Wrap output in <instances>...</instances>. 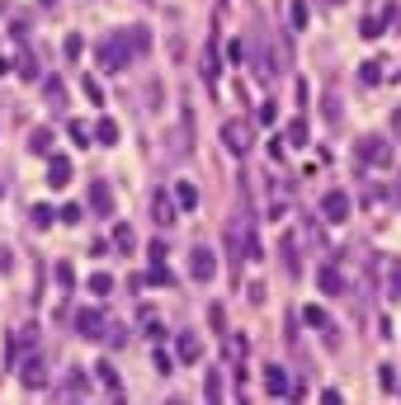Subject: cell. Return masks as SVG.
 Returning <instances> with one entry per match:
<instances>
[{"label":"cell","instance_id":"ab89813d","mask_svg":"<svg viewBox=\"0 0 401 405\" xmlns=\"http://www.w3.org/2000/svg\"><path fill=\"white\" fill-rule=\"evenodd\" d=\"M43 5H57V0H43Z\"/></svg>","mask_w":401,"mask_h":405},{"label":"cell","instance_id":"5b68a950","mask_svg":"<svg viewBox=\"0 0 401 405\" xmlns=\"http://www.w3.org/2000/svg\"><path fill=\"white\" fill-rule=\"evenodd\" d=\"M321 213H326V221H345V217H349V193L345 189H330L326 198H321Z\"/></svg>","mask_w":401,"mask_h":405},{"label":"cell","instance_id":"ba28073f","mask_svg":"<svg viewBox=\"0 0 401 405\" xmlns=\"http://www.w3.org/2000/svg\"><path fill=\"white\" fill-rule=\"evenodd\" d=\"M71 184V161L66 156H53L48 161V189H66Z\"/></svg>","mask_w":401,"mask_h":405},{"label":"cell","instance_id":"cb8c5ba5","mask_svg":"<svg viewBox=\"0 0 401 405\" xmlns=\"http://www.w3.org/2000/svg\"><path fill=\"white\" fill-rule=\"evenodd\" d=\"M90 293H95V297L113 293V273H95V278H90Z\"/></svg>","mask_w":401,"mask_h":405},{"label":"cell","instance_id":"d6a6232c","mask_svg":"<svg viewBox=\"0 0 401 405\" xmlns=\"http://www.w3.org/2000/svg\"><path fill=\"white\" fill-rule=\"evenodd\" d=\"M57 283H62V288H71V283H76V273H71V264H57Z\"/></svg>","mask_w":401,"mask_h":405},{"label":"cell","instance_id":"30bf717a","mask_svg":"<svg viewBox=\"0 0 401 405\" xmlns=\"http://www.w3.org/2000/svg\"><path fill=\"white\" fill-rule=\"evenodd\" d=\"M175 358H180V363H198V358H203V344H198V339L185 330V335L175 339Z\"/></svg>","mask_w":401,"mask_h":405},{"label":"cell","instance_id":"f1b7e54d","mask_svg":"<svg viewBox=\"0 0 401 405\" xmlns=\"http://www.w3.org/2000/svg\"><path fill=\"white\" fill-rule=\"evenodd\" d=\"M203 76H208V81H217V48H208V52H203Z\"/></svg>","mask_w":401,"mask_h":405},{"label":"cell","instance_id":"4316f807","mask_svg":"<svg viewBox=\"0 0 401 405\" xmlns=\"http://www.w3.org/2000/svg\"><path fill=\"white\" fill-rule=\"evenodd\" d=\"M208 401H222V373H208V386H203Z\"/></svg>","mask_w":401,"mask_h":405},{"label":"cell","instance_id":"7402d4cb","mask_svg":"<svg viewBox=\"0 0 401 405\" xmlns=\"http://www.w3.org/2000/svg\"><path fill=\"white\" fill-rule=\"evenodd\" d=\"M95 137H100V141H104V146H113V141H118V123H113V118H104V123H100V128H95Z\"/></svg>","mask_w":401,"mask_h":405},{"label":"cell","instance_id":"60d3db41","mask_svg":"<svg viewBox=\"0 0 401 405\" xmlns=\"http://www.w3.org/2000/svg\"><path fill=\"white\" fill-rule=\"evenodd\" d=\"M0 193H5V189H0Z\"/></svg>","mask_w":401,"mask_h":405},{"label":"cell","instance_id":"484cf974","mask_svg":"<svg viewBox=\"0 0 401 405\" xmlns=\"http://www.w3.org/2000/svg\"><path fill=\"white\" fill-rule=\"evenodd\" d=\"M62 52H66V61H76V57L85 52V38H80V33H71V38L62 43Z\"/></svg>","mask_w":401,"mask_h":405},{"label":"cell","instance_id":"f35d334b","mask_svg":"<svg viewBox=\"0 0 401 405\" xmlns=\"http://www.w3.org/2000/svg\"><path fill=\"white\" fill-rule=\"evenodd\" d=\"M330 5H345V0H330Z\"/></svg>","mask_w":401,"mask_h":405},{"label":"cell","instance_id":"4fadbf2b","mask_svg":"<svg viewBox=\"0 0 401 405\" xmlns=\"http://www.w3.org/2000/svg\"><path fill=\"white\" fill-rule=\"evenodd\" d=\"M151 217H156L160 226H175V203L165 193H151Z\"/></svg>","mask_w":401,"mask_h":405},{"label":"cell","instance_id":"603a6c76","mask_svg":"<svg viewBox=\"0 0 401 405\" xmlns=\"http://www.w3.org/2000/svg\"><path fill=\"white\" fill-rule=\"evenodd\" d=\"M288 146H307V123H302V118L288 123Z\"/></svg>","mask_w":401,"mask_h":405},{"label":"cell","instance_id":"8d00e7d4","mask_svg":"<svg viewBox=\"0 0 401 405\" xmlns=\"http://www.w3.org/2000/svg\"><path fill=\"white\" fill-rule=\"evenodd\" d=\"M147 335H151V339H165V325H160L156 316H151V321H147Z\"/></svg>","mask_w":401,"mask_h":405},{"label":"cell","instance_id":"ffe728a7","mask_svg":"<svg viewBox=\"0 0 401 405\" xmlns=\"http://www.w3.org/2000/svg\"><path fill=\"white\" fill-rule=\"evenodd\" d=\"M345 288V278H340V269L330 264V269H321V293H340Z\"/></svg>","mask_w":401,"mask_h":405},{"label":"cell","instance_id":"8fae6325","mask_svg":"<svg viewBox=\"0 0 401 405\" xmlns=\"http://www.w3.org/2000/svg\"><path fill=\"white\" fill-rule=\"evenodd\" d=\"M19 377H24V386H48V368H43V358H24Z\"/></svg>","mask_w":401,"mask_h":405},{"label":"cell","instance_id":"277c9868","mask_svg":"<svg viewBox=\"0 0 401 405\" xmlns=\"http://www.w3.org/2000/svg\"><path fill=\"white\" fill-rule=\"evenodd\" d=\"M359 156L369 165H392V146H387L382 137H364V141H359Z\"/></svg>","mask_w":401,"mask_h":405},{"label":"cell","instance_id":"1f68e13d","mask_svg":"<svg viewBox=\"0 0 401 405\" xmlns=\"http://www.w3.org/2000/svg\"><path fill=\"white\" fill-rule=\"evenodd\" d=\"M57 217H62V221H71V226H76V221H80V203H66V208H62V213H57Z\"/></svg>","mask_w":401,"mask_h":405},{"label":"cell","instance_id":"7c38bea8","mask_svg":"<svg viewBox=\"0 0 401 405\" xmlns=\"http://www.w3.org/2000/svg\"><path fill=\"white\" fill-rule=\"evenodd\" d=\"M265 391L269 396H288L293 386H288V373L283 368H265Z\"/></svg>","mask_w":401,"mask_h":405},{"label":"cell","instance_id":"74e56055","mask_svg":"<svg viewBox=\"0 0 401 405\" xmlns=\"http://www.w3.org/2000/svg\"><path fill=\"white\" fill-rule=\"evenodd\" d=\"M255 118H260V123H265V128H269V123H274L279 113H274V104H260V113H255Z\"/></svg>","mask_w":401,"mask_h":405},{"label":"cell","instance_id":"e0dca14e","mask_svg":"<svg viewBox=\"0 0 401 405\" xmlns=\"http://www.w3.org/2000/svg\"><path fill=\"white\" fill-rule=\"evenodd\" d=\"M175 208H185V213H189V208H198V189H194L189 179H185V184H175Z\"/></svg>","mask_w":401,"mask_h":405},{"label":"cell","instance_id":"4dcf8cb0","mask_svg":"<svg viewBox=\"0 0 401 405\" xmlns=\"http://www.w3.org/2000/svg\"><path fill=\"white\" fill-rule=\"evenodd\" d=\"M302 321H307V325H326V311H321V306H307Z\"/></svg>","mask_w":401,"mask_h":405},{"label":"cell","instance_id":"9a60e30c","mask_svg":"<svg viewBox=\"0 0 401 405\" xmlns=\"http://www.w3.org/2000/svg\"><path fill=\"white\" fill-rule=\"evenodd\" d=\"M113 245H118L123 255H133V250H137V231L128 226V221H118V226H113Z\"/></svg>","mask_w":401,"mask_h":405},{"label":"cell","instance_id":"5bb4252c","mask_svg":"<svg viewBox=\"0 0 401 405\" xmlns=\"http://www.w3.org/2000/svg\"><path fill=\"white\" fill-rule=\"evenodd\" d=\"M28 151L33 156H53V128H33L28 132Z\"/></svg>","mask_w":401,"mask_h":405},{"label":"cell","instance_id":"9c48e42d","mask_svg":"<svg viewBox=\"0 0 401 405\" xmlns=\"http://www.w3.org/2000/svg\"><path fill=\"white\" fill-rule=\"evenodd\" d=\"M392 19H397V10H392V5H387V10H382V14H369V19H364V24H359V33H364V38H382V28L392 24Z\"/></svg>","mask_w":401,"mask_h":405},{"label":"cell","instance_id":"8992f818","mask_svg":"<svg viewBox=\"0 0 401 405\" xmlns=\"http://www.w3.org/2000/svg\"><path fill=\"white\" fill-rule=\"evenodd\" d=\"M241 255H245V221H232V231H227V264L241 269Z\"/></svg>","mask_w":401,"mask_h":405},{"label":"cell","instance_id":"7a4b0ae2","mask_svg":"<svg viewBox=\"0 0 401 405\" xmlns=\"http://www.w3.org/2000/svg\"><path fill=\"white\" fill-rule=\"evenodd\" d=\"M222 146H227L232 156H245V151H250V123L227 118V123H222Z\"/></svg>","mask_w":401,"mask_h":405},{"label":"cell","instance_id":"d4e9b609","mask_svg":"<svg viewBox=\"0 0 401 405\" xmlns=\"http://www.w3.org/2000/svg\"><path fill=\"white\" fill-rule=\"evenodd\" d=\"M288 24H293V28L307 24V0H293V5H288Z\"/></svg>","mask_w":401,"mask_h":405},{"label":"cell","instance_id":"ac0fdd59","mask_svg":"<svg viewBox=\"0 0 401 405\" xmlns=\"http://www.w3.org/2000/svg\"><path fill=\"white\" fill-rule=\"evenodd\" d=\"M85 391H90V382H85V377H80V373H76V368H71V377L62 382V396H76V401H80Z\"/></svg>","mask_w":401,"mask_h":405},{"label":"cell","instance_id":"3957f363","mask_svg":"<svg viewBox=\"0 0 401 405\" xmlns=\"http://www.w3.org/2000/svg\"><path fill=\"white\" fill-rule=\"evenodd\" d=\"M189 273H194L198 283H213L217 278V255L208 250V245H198V250L189 255Z\"/></svg>","mask_w":401,"mask_h":405},{"label":"cell","instance_id":"836d02e7","mask_svg":"<svg viewBox=\"0 0 401 405\" xmlns=\"http://www.w3.org/2000/svg\"><path fill=\"white\" fill-rule=\"evenodd\" d=\"M19 76H24V81H33V76H38V61H33V57H24V61H19Z\"/></svg>","mask_w":401,"mask_h":405},{"label":"cell","instance_id":"d590c367","mask_svg":"<svg viewBox=\"0 0 401 405\" xmlns=\"http://www.w3.org/2000/svg\"><path fill=\"white\" fill-rule=\"evenodd\" d=\"M71 137H76L80 146H85V141H90V137H95V132H90V128H85V123H71Z\"/></svg>","mask_w":401,"mask_h":405},{"label":"cell","instance_id":"e575fe53","mask_svg":"<svg viewBox=\"0 0 401 405\" xmlns=\"http://www.w3.org/2000/svg\"><path fill=\"white\" fill-rule=\"evenodd\" d=\"M359 71H364V85H377V81H382V76H377V66H373V61H364Z\"/></svg>","mask_w":401,"mask_h":405},{"label":"cell","instance_id":"2e32d148","mask_svg":"<svg viewBox=\"0 0 401 405\" xmlns=\"http://www.w3.org/2000/svg\"><path fill=\"white\" fill-rule=\"evenodd\" d=\"M90 208L109 217V208H113V193H109V184H90Z\"/></svg>","mask_w":401,"mask_h":405},{"label":"cell","instance_id":"d6986e66","mask_svg":"<svg viewBox=\"0 0 401 405\" xmlns=\"http://www.w3.org/2000/svg\"><path fill=\"white\" fill-rule=\"evenodd\" d=\"M387 297L401 302V259H392V264H387Z\"/></svg>","mask_w":401,"mask_h":405},{"label":"cell","instance_id":"83f0119b","mask_svg":"<svg viewBox=\"0 0 401 405\" xmlns=\"http://www.w3.org/2000/svg\"><path fill=\"white\" fill-rule=\"evenodd\" d=\"M53 208H48V203H38V208H33V226H53Z\"/></svg>","mask_w":401,"mask_h":405},{"label":"cell","instance_id":"f546056e","mask_svg":"<svg viewBox=\"0 0 401 405\" xmlns=\"http://www.w3.org/2000/svg\"><path fill=\"white\" fill-rule=\"evenodd\" d=\"M100 339H109V344H113V349H118V344H123V339H128V335H123V330H118V325H104V335H100Z\"/></svg>","mask_w":401,"mask_h":405},{"label":"cell","instance_id":"44dd1931","mask_svg":"<svg viewBox=\"0 0 401 405\" xmlns=\"http://www.w3.org/2000/svg\"><path fill=\"white\" fill-rule=\"evenodd\" d=\"M95 373H100V382H104V386H109V391H113V396H123V386H118V373L109 368V358H104V363H100V368H95Z\"/></svg>","mask_w":401,"mask_h":405},{"label":"cell","instance_id":"6da1fadb","mask_svg":"<svg viewBox=\"0 0 401 405\" xmlns=\"http://www.w3.org/2000/svg\"><path fill=\"white\" fill-rule=\"evenodd\" d=\"M147 48H151V38H147L142 28H118V33H109L104 43L95 48V57H100L104 71H128V61H133L137 52H147Z\"/></svg>","mask_w":401,"mask_h":405},{"label":"cell","instance_id":"52a82bcc","mask_svg":"<svg viewBox=\"0 0 401 405\" xmlns=\"http://www.w3.org/2000/svg\"><path fill=\"white\" fill-rule=\"evenodd\" d=\"M76 330L85 335V339H100V335H104V316L85 306V311H76Z\"/></svg>","mask_w":401,"mask_h":405}]
</instances>
